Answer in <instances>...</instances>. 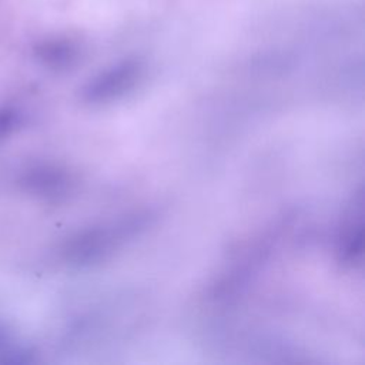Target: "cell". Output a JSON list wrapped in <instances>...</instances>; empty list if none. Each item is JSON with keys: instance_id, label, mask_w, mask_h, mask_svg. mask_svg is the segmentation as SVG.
<instances>
[{"instance_id": "6da1fadb", "label": "cell", "mask_w": 365, "mask_h": 365, "mask_svg": "<svg viewBox=\"0 0 365 365\" xmlns=\"http://www.w3.org/2000/svg\"><path fill=\"white\" fill-rule=\"evenodd\" d=\"M19 120L20 116L13 108H0V140L19 124Z\"/></svg>"}]
</instances>
